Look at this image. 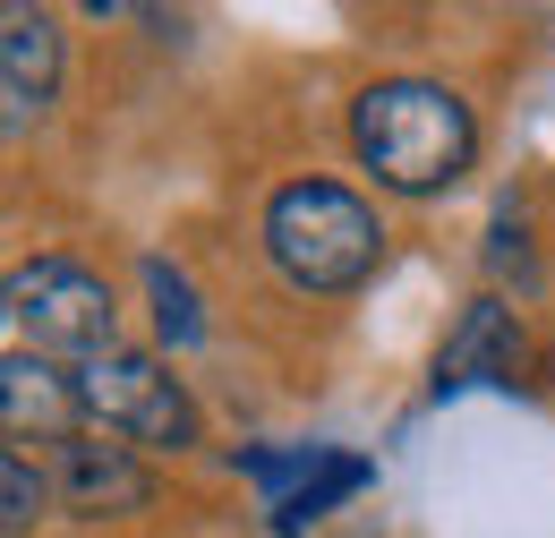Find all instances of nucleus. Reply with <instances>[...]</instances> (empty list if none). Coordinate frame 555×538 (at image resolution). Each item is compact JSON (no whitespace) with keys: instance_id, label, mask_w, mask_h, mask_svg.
<instances>
[{"instance_id":"nucleus-5","label":"nucleus","mask_w":555,"mask_h":538,"mask_svg":"<svg viewBox=\"0 0 555 538\" xmlns=\"http://www.w3.org/2000/svg\"><path fill=\"white\" fill-rule=\"evenodd\" d=\"M248 471L274 487V504H266V513H274L282 538H299L308 522H325L343 496H359V487L376 478L359 453H334V445H308V453H248Z\"/></svg>"},{"instance_id":"nucleus-6","label":"nucleus","mask_w":555,"mask_h":538,"mask_svg":"<svg viewBox=\"0 0 555 538\" xmlns=\"http://www.w3.org/2000/svg\"><path fill=\"white\" fill-rule=\"evenodd\" d=\"M513 368H521V325H513V308H504V299H470L462 325H453L444 350H436V394L495 385V376H513Z\"/></svg>"},{"instance_id":"nucleus-8","label":"nucleus","mask_w":555,"mask_h":538,"mask_svg":"<svg viewBox=\"0 0 555 538\" xmlns=\"http://www.w3.org/2000/svg\"><path fill=\"white\" fill-rule=\"evenodd\" d=\"M0 419H9V436L69 445L77 419H86V402H77V376H52V359L9 350V359H0Z\"/></svg>"},{"instance_id":"nucleus-10","label":"nucleus","mask_w":555,"mask_h":538,"mask_svg":"<svg viewBox=\"0 0 555 538\" xmlns=\"http://www.w3.org/2000/svg\"><path fill=\"white\" fill-rule=\"evenodd\" d=\"M145 291H154V334L171 342V350H189V342L206 334V317H197V291H189V273H180V266L145 257Z\"/></svg>"},{"instance_id":"nucleus-11","label":"nucleus","mask_w":555,"mask_h":538,"mask_svg":"<svg viewBox=\"0 0 555 538\" xmlns=\"http://www.w3.org/2000/svg\"><path fill=\"white\" fill-rule=\"evenodd\" d=\"M0 496H9V513H0V522H9V538L43 513V478L26 471V453H9V462H0Z\"/></svg>"},{"instance_id":"nucleus-9","label":"nucleus","mask_w":555,"mask_h":538,"mask_svg":"<svg viewBox=\"0 0 555 538\" xmlns=\"http://www.w3.org/2000/svg\"><path fill=\"white\" fill-rule=\"evenodd\" d=\"M145 496H154V478L129 462V445H94V436L61 445V504L69 513H138Z\"/></svg>"},{"instance_id":"nucleus-2","label":"nucleus","mask_w":555,"mask_h":538,"mask_svg":"<svg viewBox=\"0 0 555 538\" xmlns=\"http://www.w3.org/2000/svg\"><path fill=\"white\" fill-rule=\"evenodd\" d=\"M266 257H274V273L291 291L334 299V291H359V282L376 273L385 222L350 197L343 180H291V189H274V205H266Z\"/></svg>"},{"instance_id":"nucleus-4","label":"nucleus","mask_w":555,"mask_h":538,"mask_svg":"<svg viewBox=\"0 0 555 538\" xmlns=\"http://www.w3.org/2000/svg\"><path fill=\"white\" fill-rule=\"evenodd\" d=\"M9 334L35 359H103L112 350V291L69 257H35L9 273Z\"/></svg>"},{"instance_id":"nucleus-1","label":"nucleus","mask_w":555,"mask_h":538,"mask_svg":"<svg viewBox=\"0 0 555 538\" xmlns=\"http://www.w3.org/2000/svg\"><path fill=\"white\" fill-rule=\"evenodd\" d=\"M350 145L359 163L393 189V197H436L470 171L479 154V120L453 86L436 77H376L359 103H350Z\"/></svg>"},{"instance_id":"nucleus-3","label":"nucleus","mask_w":555,"mask_h":538,"mask_svg":"<svg viewBox=\"0 0 555 538\" xmlns=\"http://www.w3.org/2000/svg\"><path fill=\"white\" fill-rule=\"evenodd\" d=\"M77 402H86L94 427L129 436L145 453H189V445H197V402H189V385H180L163 359H145V350H103V359H86V368H77Z\"/></svg>"},{"instance_id":"nucleus-7","label":"nucleus","mask_w":555,"mask_h":538,"mask_svg":"<svg viewBox=\"0 0 555 538\" xmlns=\"http://www.w3.org/2000/svg\"><path fill=\"white\" fill-rule=\"evenodd\" d=\"M61 86V26L43 9H9L0 17V94H9V129H26Z\"/></svg>"}]
</instances>
